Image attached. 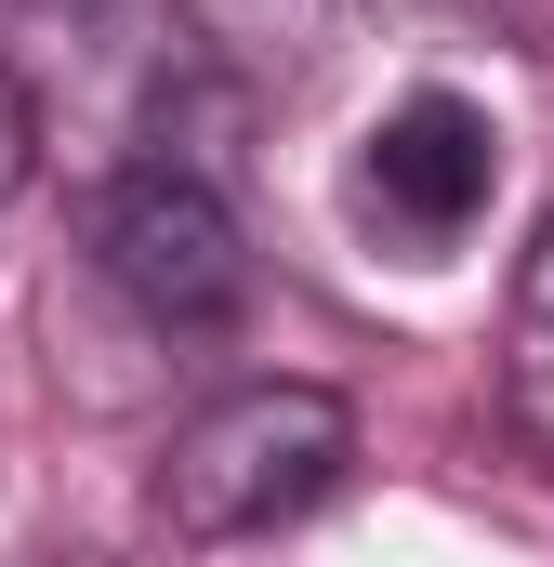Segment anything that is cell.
<instances>
[{"mask_svg": "<svg viewBox=\"0 0 554 567\" xmlns=\"http://www.w3.org/2000/svg\"><path fill=\"white\" fill-rule=\"evenodd\" d=\"M343 462H357V410L330 396V383H238V396H212L198 423H172L158 449V528L172 542H265L290 515H317L330 488H343Z\"/></svg>", "mask_w": 554, "mask_h": 567, "instance_id": "cell-1", "label": "cell"}, {"mask_svg": "<svg viewBox=\"0 0 554 567\" xmlns=\"http://www.w3.org/2000/svg\"><path fill=\"white\" fill-rule=\"evenodd\" d=\"M93 278L133 303L145 330H225L252 303V238L225 212L212 172L185 158H133L106 198H93Z\"/></svg>", "mask_w": 554, "mask_h": 567, "instance_id": "cell-2", "label": "cell"}, {"mask_svg": "<svg viewBox=\"0 0 554 567\" xmlns=\"http://www.w3.org/2000/svg\"><path fill=\"white\" fill-rule=\"evenodd\" d=\"M489 198H502V133H489V106H462V93H397V106L370 120V145H357V212H370L383 238L449 251Z\"/></svg>", "mask_w": 554, "mask_h": 567, "instance_id": "cell-3", "label": "cell"}, {"mask_svg": "<svg viewBox=\"0 0 554 567\" xmlns=\"http://www.w3.org/2000/svg\"><path fill=\"white\" fill-rule=\"evenodd\" d=\"M252 66H304V53H330V27H343V0H198Z\"/></svg>", "mask_w": 554, "mask_h": 567, "instance_id": "cell-4", "label": "cell"}, {"mask_svg": "<svg viewBox=\"0 0 554 567\" xmlns=\"http://www.w3.org/2000/svg\"><path fill=\"white\" fill-rule=\"evenodd\" d=\"M27 172H40V106H27V80L0 66V198H27Z\"/></svg>", "mask_w": 554, "mask_h": 567, "instance_id": "cell-5", "label": "cell"}, {"mask_svg": "<svg viewBox=\"0 0 554 567\" xmlns=\"http://www.w3.org/2000/svg\"><path fill=\"white\" fill-rule=\"evenodd\" d=\"M515 303H529V317H554V225L529 238V278H515Z\"/></svg>", "mask_w": 554, "mask_h": 567, "instance_id": "cell-6", "label": "cell"}, {"mask_svg": "<svg viewBox=\"0 0 554 567\" xmlns=\"http://www.w3.org/2000/svg\"><path fill=\"white\" fill-rule=\"evenodd\" d=\"M13 13H53V27H80V13H106V0H13Z\"/></svg>", "mask_w": 554, "mask_h": 567, "instance_id": "cell-7", "label": "cell"}]
</instances>
